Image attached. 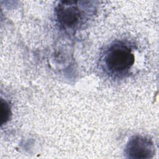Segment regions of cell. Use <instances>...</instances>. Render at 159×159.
I'll return each instance as SVG.
<instances>
[{
    "mask_svg": "<svg viewBox=\"0 0 159 159\" xmlns=\"http://www.w3.org/2000/svg\"><path fill=\"white\" fill-rule=\"evenodd\" d=\"M105 65L109 72L122 75L127 72L134 63V55L130 48L122 44H115L107 52Z\"/></svg>",
    "mask_w": 159,
    "mask_h": 159,
    "instance_id": "cell-1",
    "label": "cell"
},
{
    "mask_svg": "<svg viewBox=\"0 0 159 159\" xmlns=\"http://www.w3.org/2000/svg\"><path fill=\"white\" fill-rule=\"evenodd\" d=\"M80 1H60L55 9L57 21L60 25L68 29H73L81 24L83 19V6Z\"/></svg>",
    "mask_w": 159,
    "mask_h": 159,
    "instance_id": "cell-2",
    "label": "cell"
},
{
    "mask_svg": "<svg viewBox=\"0 0 159 159\" xmlns=\"http://www.w3.org/2000/svg\"><path fill=\"white\" fill-rule=\"evenodd\" d=\"M153 145L148 139L142 136L133 137L129 141L125 153L132 158H148L153 154Z\"/></svg>",
    "mask_w": 159,
    "mask_h": 159,
    "instance_id": "cell-3",
    "label": "cell"
},
{
    "mask_svg": "<svg viewBox=\"0 0 159 159\" xmlns=\"http://www.w3.org/2000/svg\"><path fill=\"white\" fill-rule=\"evenodd\" d=\"M1 124L6 123L10 117V107L6 101L1 99Z\"/></svg>",
    "mask_w": 159,
    "mask_h": 159,
    "instance_id": "cell-4",
    "label": "cell"
}]
</instances>
